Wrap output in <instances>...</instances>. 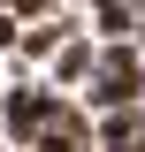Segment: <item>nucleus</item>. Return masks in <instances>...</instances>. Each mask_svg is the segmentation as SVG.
I'll use <instances>...</instances> for the list:
<instances>
[{"label": "nucleus", "mask_w": 145, "mask_h": 152, "mask_svg": "<svg viewBox=\"0 0 145 152\" xmlns=\"http://www.w3.org/2000/svg\"><path fill=\"white\" fill-rule=\"evenodd\" d=\"M61 107V91L46 84H16V91H0V145H31L46 129V114Z\"/></svg>", "instance_id": "obj_1"}, {"label": "nucleus", "mask_w": 145, "mask_h": 152, "mask_svg": "<svg viewBox=\"0 0 145 152\" xmlns=\"http://www.w3.org/2000/svg\"><path fill=\"white\" fill-rule=\"evenodd\" d=\"M31 152H92V114L61 99V107L46 114V129L31 137Z\"/></svg>", "instance_id": "obj_2"}, {"label": "nucleus", "mask_w": 145, "mask_h": 152, "mask_svg": "<svg viewBox=\"0 0 145 152\" xmlns=\"http://www.w3.org/2000/svg\"><path fill=\"white\" fill-rule=\"evenodd\" d=\"M46 61H54V84H84L92 76V31H69Z\"/></svg>", "instance_id": "obj_3"}, {"label": "nucleus", "mask_w": 145, "mask_h": 152, "mask_svg": "<svg viewBox=\"0 0 145 152\" xmlns=\"http://www.w3.org/2000/svg\"><path fill=\"white\" fill-rule=\"evenodd\" d=\"M138 31V0H92V38H130Z\"/></svg>", "instance_id": "obj_4"}, {"label": "nucleus", "mask_w": 145, "mask_h": 152, "mask_svg": "<svg viewBox=\"0 0 145 152\" xmlns=\"http://www.w3.org/2000/svg\"><path fill=\"white\" fill-rule=\"evenodd\" d=\"M16 38H23V23H16V8L0 0V53H16Z\"/></svg>", "instance_id": "obj_5"}, {"label": "nucleus", "mask_w": 145, "mask_h": 152, "mask_svg": "<svg viewBox=\"0 0 145 152\" xmlns=\"http://www.w3.org/2000/svg\"><path fill=\"white\" fill-rule=\"evenodd\" d=\"M0 152H31V145H0Z\"/></svg>", "instance_id": "obj_6"}]
</instances>
